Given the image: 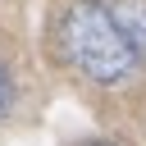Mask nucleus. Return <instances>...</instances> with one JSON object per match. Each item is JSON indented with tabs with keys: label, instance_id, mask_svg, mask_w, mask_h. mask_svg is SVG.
Instances as JSON below:
<instances>
[{
	"label": "nucleus",
	"instance_id": "f03ea898",
	"mask_svg": "<svg viewBox=\"0 0 146 146\" xmlns=\"http://www.w3.org/2000/svg\"><path fill=\"white\" fill-rule=\"evenodd\" d=\"M110 14H114V23H119V32L128 36L132 55L141 59V55H146V0H114Z\"/></svg>",
	"mask_w": 146,
	"mask_h": 146
},
{
	"label": "nucleus",
	"instance_id": "7ed1b4c3",
	"mask_svg": "<svg viewBox=\"0 0 146 146\" xmlns=\"http://www.w3.org/2000/svg\"><path fill=\"white\" fill-rule=\"evenodd\" d=\"M9 100H14V82H9V73L0 68V114L9 110Z\"/></svg>",
	"mask_w": 146,
	"mask_h": 146
},
{
	"label": "nucleus",
	"instance_id": "f257e3e1",
	"mask_svg": "<svg viewBox=\"0 0 146 146\" xmlns=\"http://www.w3.org/2000/svg\"><path fill=\"white\" fill-rule=\"evenodd\" d=\"M59 46H64V55L73 59V68H82V73L96 78V82H119V78L137 64V55H132L128 36L119 32L110 5H100V0H78V5L64 14V23H59Z\"/></svg>",
	"mask_w": 146,
	"mask_h": 146
}]
</instances>
